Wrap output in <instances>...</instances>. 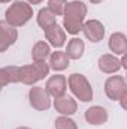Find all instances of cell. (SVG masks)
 Returning <instances> with one entry per match:
<instances>
[{"label": "cell", "mask_w": 127, "mask_h": 129, "mask_svg": "<svg viewBox=\"0 0 127 129\" xmlns=\"http://www.w3.org/2000/svg\"><path fill=\"white\" fill-rule=\"evenodd\" d=\"M26 2H27L29 5H32V6H33V5H40L43 0H26Z\"/></svg>", "instance_id": "obj_22"}, {"label": "cell", "mask_w": 127, "mask_h": 129, "mask_svg": "<svg viewBox=\"0 0 127 129\" xmlns=\"http://www.w3.org/2000/svg\"><path fill=\"white\" fill-rule=\"evenodd\" d=\"M11 2H14V0H0V3H11Z\"/></svg>", "instance_id": "obj_25"}, {"label": "cell", "mask_w": 127, "mask_h": 129, "mask_svg": "<svg viewBox=\"0 0 127 129\" xmlns=\"http://www.w3.org/2000/svg\"><path fill=\"white\" fill-rule=\"evenodd\" d=\"M52 107H54V110L60 116H69V117H72L78 111V101L73 96L63 95V96L55 98L52 101Z\"/></svg>", "instance_id": "obj_12"}, {"label": "cell", "mask_w": 127, "mask_h": 129, "mask_svg": "<svg viewBox=\"0 0 127 129\" xmlns=\"http://www.w3.org/2000/svg\"><path fill=\"white\" fill-rule=\"evenodd\" d=\"M2 90H3V86H2V84H0V93H2Z\"/></svg>", "instance_id": "obj_26"}, {"label": "cell", "mask_w": 127, "mask_h": 129, "mask_svg": "<svg viewBox=\"0 0 127 129\" xmlns=\"http://www.w3.org/2000/svg\"><path fill=\"white\" fill-rule=\"evenodd\" d=\"M43 35H45V41L49 44V47H54L57 50H60L61 47H64L66 42H67V33L64 32V29L58 23H55L51 27L45 29Z\"/></svg>", "instance_id": "obj_9"}, {"label": "cell", "mask_w": 127, "mask_h": 129, "mask_svg": "<svg viewBox=\"0 0 127 129\" xmlns=\"http://www.w3.org/2000/svg\"><path fill=\"white\" fill-rule=\"evenodd\" d=\"M67 5V0H48L46 8L55 15V17H61L64 12V8Z\"/></svg>", "instance_id": "obj_21"}, {"label": "cell", "mask_w": 127, "mask_h": 129, "mask_svg": "<svg viewBox=\"0 0 127 129\" xmlns=\"http://www.w3.org/2000/svg\"><path fill=\"white\" fill-rule=\"evenodd\" d=\"M108 47L114 56H123L127 54V36L123 32H114L109 36Z\"/></svg>", "instance_id": "obj_14"}, {"label": "cell", "mask_w": 127, "mask_h": 129, "mask_svg": "<svg viewBox=\"0 0 127 129\" xmlns=\"http://www.w3.org/2000/svg\"><path fill=\"white\" fill-rule=\"evenodd\" d=\"M15 129H33V128H29V126H18V128Z\"/></svg>", "instance_id": "obj_24"}, {"label": "cell", "mask_w": 127, "mask_h": 129, "mask_svg": "<svg viewBox=\"0 0 127 129\" xmlns=\"http://www.w3.org/2000/svg\"><path fill=\"white\" fill-rule=\"evenodd\" d=\"M67 89L70 90L72 96L79 102L87 104L93 101L94 92H93L91 83L88 81V78L84 74H79V72L70 74L67 77Z\"/></svg>", "instance_id": "obj_3"}, {"label": "cell", "mask_w": 127, "mask_h": 129, "mask_svg": "<svg viewBox=\"0 0 127 129\" xmlns=\"http://www.w3.org/2000/svg\"><path fill=\"white\" fill-rule=\"evenodd\" d=\"M87 12H88V8L84 2H81V0L67 2L63 15H61L63 17V26L61 27L64 29V32L72 35V36L79 35L82 30V24L85 21Z\"/></svg>", "instance_id": "obj_1"}, {"label": "cell", "mask_w": 127, "mask_h": 129, "mask_svg": "<svg viewBox=\"0 0 127 129\" xmlns=\"http://www.w3.org/2000/svg\"><path fill=\"white\" fill-rule=\"evenodd\" d=\"M33 17V6L26 0H14L5 11V21L15 29L26 26Z\"/></svg>", "instance_id": "obj_2"}, {"label": "cell", "mask_w": 127, "mask_h": 129, "mask_svg": "<svg viewBox=\"0 0 127 129\" xmlns=\"http://www.w3.org/2000/svg\"><path fill=\"white\" fill-rule=\"evenodd\" d=\"M45 90L48 92V95L55 99L66 95L67 92V78L63 74H54L52 77H49L45 83Z\"/></svg>", "instance_id": "obj_8"}, {"label": "cell", "mask_w": 127, "mask_h": 129, "mask_svg": "<svg viewBox=\"0 0 127 129\" xmlns=\"http://www.w3.org/2000/svg\"><path fill=\"white\" fill-rule=\"evenodd\" d=\"M18 41V29L8 24L5 20L0 21V53L8 51Z\"/></svg>", "instance_id": "obj_10"}, {"label": "cell", "mask_w": 127, "mask_h": 129, "mask_svg": "<svg viewBox=\"0 0 127 129\" xmlns=\"http://www.w3.org/2000/svg\"><path fill=\"white\" fill-rule=\"evenodd\" d=\"M88 2H90L91 5H100V3H103L105 0H88Z\"/></svg>", "instance_id": "obj_23"}, {"label": "cell", "mask_w": 127, "mask_h": 129, "mask_svg": "<svg viewBox=\"0 0 127 129\" xmlns=\"http://www.w3.org/2000/svg\"><path fill=\"white\" fill-rule=\"evenodd\" d=\"M54 126L55 129H78L76 122L69 116H58L54 120Z\"/></svg>", "instance_id": "obj_20"}, {"label": "cell", "mask_w": 127, "mask_h": 129, "mask_svg": "<svg viewBox=\"0 0 127 129\" xmlns=\"http://www.w3.org/2000/svg\"><path fill=\"white\" fill-rule=\"evenodd\" d=\"M97 68L102 74H106V75L118 74L121 71L120 57H117L114 54H102L97 60Z\"/></svg>", "instance_id": "obj_13"}, {"label": "cell", "mask_w": 127, "mask_h": 129, "mask_svg": "<svg viewBox=\"0 0 127 129\" xmlns=\"http://www.w3.org/2000/svg\"><path fill=\"white\" fill-rule=\"evenodd\" d=\"M81 32L84 33L87 41H90L93 44H99V42L103 41L106 29H105V24L100 20H94L93 18V20H85L84 21Z\"/></svg>", "instance_id": "obj_7"}, {"label": "cell", "mask_w": 127, "mask_h": 129, "mask_svg": "<svg viewBox=\"0 0 127 129\" xmlns=\"http://www.w3.org/2000/svg\"><path fill=\"white\" fill-rule=\"evenodd\" d=\"M84 119L88 125L91 126H102L108 122L109 119V113L105 107L102 105H91L90 108L85 110L84 113Z\"/></svg>", "instance_id": "obj_11"}, {"label": "cell", "mask_w": 127, "mask_h": 129, "mask_svg": "<svg viewBox=\"0 0 127 129\" xmlns=\"http://www.w3.org/2000/svg\"><path fill=\"white\" fill-rule=\"evenodd\" d=\"M29 104L36 111H48L52 107V98L48 95L45 87L32 86L29 90Z\"/></svg>", "instance_id": "obj_6"}, {"label": "cell", "mask_w": 127, "mask_h": 129, "mask_svg": "<svg viewBox=\"0 0 127 129\" xmlns=\"http://www.w3.org/2000/svg\"><path fill=\"white\" fill-rule=\"evenodd\" d=\"M51 47L46 41H37L32 47V59L33 62H46L51 54Z\"/></svg>", "instance_id": "obj_18"}, {"label": "cell", "mask_w": 127, "mask_h": 129, "mask_svg": "<svg viewBox=\"0 0 127 129\" xmlns=\"http://www.w3.org/2000/svg\"><path fill=\"white\" fill-rule=\"evenodd\" d=\"M15 83H20V66L9 64L5 68H0V84L5 87Z\"/></svg>", "instance_id": "obj_17"}, {"label": "cell", "mask_w": 127, "mask_h": 129, "mask_svg": "<svg viewBox=\"0 0 127 129\" xmlns=\"http://www.w3.org/2000/svg\"><path fill=\"white\" fill-rule=\"evenodd\" d=\"M64 53H66V56H67L70 60H79V59H82V56H84V53H85V44H84V41H82L81 38L73 36V38L67 42Z\"/></svg>", "instance_id": "obj_16"}, {"label": "cell", "mask_w": 127, "mask_h": 129, "mask_svg": "<svg viewBox=\"0 0 127 129\" xmlns=\"http://www.w3.org/2000/svg\"><path fill=\"white\" fill-rule=\"evenodd\" d=\"M36 23L42 30H45V29H48L57 23V17L48 8H40L37 11V15H36Z\"/></svg>", "instance_id": "obj_19"}, {"label": "cell", "mask_w": 127, "mask_h": 129, "mask_svg": "<svg viewBox=\"0 0 127 129\" xmlns=\"http://www.w3.org/2000/svg\"><path fill=\"white\" fill-rule=\"evenodd\" d=\"M49 64L46 62H33L30 64L20 66V83L26 86H36L40 80L49 77Z\"/></svg>", "instance_id": "obj_4"}, {"label": "cell", "mask_w": 127, "mask_h": 129, "mask_svg": "<svg viewBox=\"0 0 127 129\" xmlns=\"http://www.w3.org/2000/svg\"><path fill=\"white\" fill-rule=\"evenodd\" d=\"M103 90H105V95H106V98L109 101L118 102V99L121 98V95H124L127 92L126 78L123 75H118V74H114V75L108 77L105 80Z\"/></svg>", "instance_id": "obj_5"}, {"label": "cell", "mask_w": 127, "mask_h": 129, "mask_svg": "<svg viewBox=\"0 0 127 129\" xmlns=\"http://www.w3.org/2000/svg\"><path fill=\"white\" fill-rule=\"evenodd\" d=\"M48 64H49V69L54 71V72H63L66 71L69 66H70V59L66 56L64 51H54L49 54L48 57Z\"/></svg>", "instance_id": "obj_15"}]
</instances>
